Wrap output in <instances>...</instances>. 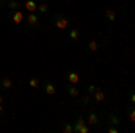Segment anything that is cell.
I'll return each instance as SVG.
<instances>
[{
  "label": "cell",
  "instance_id": "5b68a950",
  "mask_svg": "<svg viewBox=\"0 0 135 133\" xmlns=\"http://www.w3.org/2000/svg\"><path fill=\"white\" fill-rule=\"evenodd\" d=\"M27 23H29V25H32V27L40 25V20H38V14H36V13H29V14H27Z\"/></svg>",
  "mask_w": 135,
  "mask_h": 133
},
{
  "label": "cell",
  "instance_id": "5bb4252c",
  "mask_svg": "<svg viewBox=\"0 0 135 133\" xmlns=\"http://www.w3.org/2000/svg\"><path fill=\"white\" fill-rule=\"evenodd\" d=\"M18 6H20V4H18L16 0H11V2H9V11H16V9H18Z\"/></svg>",
  "mask_w": 135,
  "mask_h": 133
},
{
  "label": "cell",
  "instance_id": "7402d4cb",
  "mask_svg": "<svg viewBox=\"0 0 135 133\" xmlns=\"http://www.w3.org/2000/svg\"><path fill=\"white\" fill-rule=\"evenodd\" d=\"M108 131H110V133H117V128H115V126H114V128H110V126H108Z\"/></svg>",
  "mask_w": 135,
  "mask_h": 133
},
{
  "label": "cell",
  "instance_id": "9a60e30c",
  "mask_svg": "<svg viewBox=\"0 0 135 133\" xmlns=\"http://www.w3.org/2000/svg\"><path fill=\"white\" fill-rule=\"evenodd\" d=\"M110 122H114L115 126H119V124H121V119H119L117 115H114V113H112V115H110Z\"/></svg>",
  "mask_w": 135,
  "mask_h": 133
},
{
  "label": "cell",
  "instance_id": "ac0fdd59",
  "mask_svg": "<svg viewBox=\"0 0 135 133\" xmlns=\"http://www.w3.org/2000/svg\"><path fill=\"white\" fill-rule=\"evenodd\" d=\"M29 85H31L32 88H38V85H40V81H38L36 77H31V81H29Z\"/></svg>",
  "mask_w": 135,
  "mask_h": 133
},
{
  "label": "cell",
  "instance_id": "ffe728a7",
  "mask_svg": "<svg viewBox=\"0 0 135 133\" xmlns=\"http://www.w3.org/2000/svg\"><path fill=\"white\" fill-rule=\"evenodd\" d=\"M86 90H88V93H94V92H95V86H94V85H88Z\"/></svg>",
  "mask_w": 135,
  "mask_h": 133
},
{
  "label": "cell",
  "instance_id": "cb8c5ba5",
  "mask_svg": "<svg viewBox=\"0 0 135 133\" xmlns=\"http://www.w3.org/2000/svg\"><path fill=\"white\" fill-rule=\"evenodd\" d=\"M0 102H2V95H0Z\"/></svg>",
  "mask_w": 135,
  "mask_h": 133
},
{
  "label": "cell",
  "instance_id": "44dd1931",
  "mask_svg": "<svg viewBox=\"0 0 135 133\" xmlns=\"http://www.w3.org/2000/svg\"><path fill=\"white\" fill-rule=\"evenodd\" d=\"M130 121H135V113H133V110H130Z\"/></svg>",
  "mask_w": 135,
  "mask_h": 133
},
{
  "label": "cell",
  "instance_id": "277c9868",
  "mask_svg": "<svg viewBox=\"0 0 135 133\" xmlns=\"http://www.w3.org/2000/svg\"><path fill=\"white\" fill-rule=\"evenodd\" d=\"M67 81L70 83V85H78V83L81 81V76L78 72H69L67 74Z\"/></svg>",
  "mask_w": 135,
  "mask_h": 133
},
{
  "label": "cell",
  "instance_id": "8fae6325",
  "mask_svg": "<svg viewBox=\"0 0 135 133\" xmlns=\"http://www.w3.org/2000/svg\"><path fill=\"white\" fill-rule=\"evenodd\" d=\"M69 38H70V40H78V38H79V31H78V29H70Z\"/></svg>",
  "mask_w": 135,
  "mask_h": 133
},
{
  "label": "cell",
  "instance_id": "6da1fadb",
  "mask_svg": "<svg viewBox=\"0 0 135 133\" xmlns=\"http://www.w3.org/2000/svg\"><path fill=\"white\" fill-rule=\"evenodd\" d=\"M52 22H54V25L60 29V31H65L69 25H70V20L65 16V14H54V18H52Z\"/></svg>",
  "mask_w": 135,
  "mask_h": 133
},
{
  "label": "cell",
  "instance_id": "9c48e42d",
  "mask_svg": "<svg viewBox=\"0 0 135 133\" xmlns=\"http://www.w3.org/2000/svg\"><path fill=\"white\" fill-rule=\"evenodd\" d=\"M88 122H90V124H97V122H99V117H97V113H94V112L88 113Z\"/></svg>",
  "mask_w": 135,
  "mask_h": 133
},
{
  "label": "cell",
  "instance_id": "2e32d148",
  "mask_svg": "<svg viewBox=\"0 0 135 133\" xmlns=\"http://www.w3.org/2000/svg\"><path fill=\"white\" fill-rule=\"evenodd\" d=\"M36 11H40V13H47L49 11V6L47 4H38V9Z\"/></svg>",
  "mask_w": 135,
  "mask_h": 133
},
{
  "label": "cell",
  "instance_id": "52a82bcc",
  "mask_svg": "<svg viewBox=\"0 0 135 133\" xmlns=\"http://www.w3.org/2000/svg\"><path fill=\"white\" fill-rule=\"evenodd\" d=\"M45 93H49V95H54L56 93V86L51 81H45Z\"/></svg>",
  "mask_w": 135,
  "mask_h": 133
},
{
  "label": "cell",
  "instance_id": "e0dca14e",
  "mask_svg": "<svg viewBox=\"0 0 135 133\" xmlns=\"http://www.w3.org/2000/svg\"><path fill=\"white\" fill-rule=\"evenodd\" d=\"M106 18H108L110 22H114V20H115V13H114V11H110V9H108V11H106Z\"/></svg>",
  "mask_w": 135,
  "mask_h": 133
},
{
  "label": "cell",
  "instance_id": "d6986e66",
  "mask_svg": "<svg viewBox=\"0 0 135 133\" xmlns=\"http://www.w3.org/2000/svg\"><path fill=\"white\" fill-rule=\"evenodd\" d=\"M63 131L70 133V131H74V130H72V126H70V124H65V126H63Z\"/></svg>",
  "mask_w": 135,
  "mask_h": 133
},
{
  "label": "cell",
  "instance_id": "7a4b0ae2",
  "mask_svg": "<svg viewBox=\"0 0 135 133\" xmlns=\"http://www.w3.org/2000/svg\"><path fill=\"white\" fill-rule=\"evenodd\" d=\"M85 122H86V121H85L83 117H79V119L76 121V124L72 126V130L76 133H88V126H86Z\"/></svg>",
  "mask_w": 135,
  "mask_h": 133
},
{
  "label": "cell",
  "instance_id": "ba28073f",
  "mask_svg": "<svg viewBox=\"0 0 135 133\" xmlns=\"http://www.w3.org/2000/svg\"><path fill=\"white\" fill-rule=\"evenodd\" d=\"M94 97H95V101H97V102H103L104 101V92H103V90H99V88H95Z\"/></svg>",
  "mask_w": 135,
  "mask_h": 133
},
{
  "label": "cell",
  "instance_id": "3957f363",
  "mask_svg": "<svg viewBox=\"0 0 135 133\" xmlns=\"http://www.w3.org/2000/svg\"><path fill=\"white\" fill-rule=\"evenodd\" d=\"M22 6H23V9H27L29 13H36V9H38V4L34 0H25Z\"/></svg>",
  "mask_w": 135,
  "mask_h": 133
},
{
  "label": "cell",
  "instance_id": "4fadbf2b",
  "mask_svg": "<svg viewBox=\"0 0 135 133\" xmlns=\"http://www.w3.org/2000/svg\"><path fill=\"white\" fill-rule=\"evenodd\" d=\"M69 93H70L72 97H78V95H79V90H78L76 86H69Z\"/></svg>",
  "mask_w": 135,
  "mask_h": 133
},
{
  "label": "cell",
  "instance_id": "8992f818",
  "mask_svg": "<svg viewBox=\"0 0 135 133\" xmlns=\"http://www.w3.org/2000/svg\"><path fill=\"white\" fill-rule=\"evenodd\" d=\"M11 20L15 22V23H20V22H23V11H15L13 14H11Z\"/></svg>",
  "mask_w": 135,
  "mask_h": 133
},
{
  "label": "cell",
  "instance_id": "603a6c76",
  "mask_svg": "<svg viewBox=\"0 0 135 133\" xmlns=\"http://www.w3.org/2000/svg\"><path fill=\"white\" fill-rule=\"evenodd\" d=\"M2 110H4V106H2V102H0V112H2Z\"/></svg>",
  "mask_w": 135,
  "mask_h": 133
},
{
  "label": "cell",
  "instance_id": "30bf717a",
  "mask_svg": "<svg viewBox=\"0 0 135 133\" xmlns=\"http://www.w3.org/2000/svg\"><path fill=\"white\" fill-rule=\"evenodd\" d=\"M97 49H99V43H97V41H95V40H90V41H88V51L95 52V51H97Z\"/></svg>",
  "mask_w": 135,
  "mask_h": 133
},
{
  "label": "cell",
  "instance_id": "7c38bea8",
  "mask_svg": "<svg viewBox=\"0 0 135 133\" xmlns=\"http://www.w3.org/2000/svg\"><path fill=\"white\" fill-rule=\"evenodd\" d=\"M2 86L4 88H11L13 86V81H11L9 77H2Z\"/></svg>",
  "mask_w": 135,
  "mask_h": 133
}]
</instances>
